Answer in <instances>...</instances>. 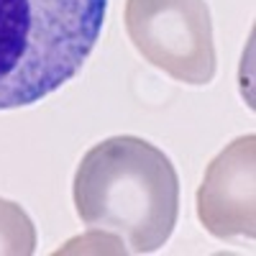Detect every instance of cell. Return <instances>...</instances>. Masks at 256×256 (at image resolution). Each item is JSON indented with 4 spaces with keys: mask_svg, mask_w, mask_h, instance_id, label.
<instances>
[{
    "mask_svg": "<svg viewBox=\"0 0 256 256\" xmlns=\"http://www.w3.org/2000/svg\"><path fill=\"white\" fill-rule=\"evenodd\" d=\"M74 208L90 230L113 233L131 254L162 248L180 218V177L162 148L138 136L95 144L74 172Z\"/></svg>",
    "mask_w": 256,
    "mask_h": 256,
    "instance_id": "obj_1",
    "label": "cell"
},
{
    "mask_svg": "<svg viewBox=\"0 0 256 256\" xmlns=\"http://www.w3.org/2000/svg\"><path fill=\"white\" fill-rule=\"evenodd\" d=\"M108 0H0V110L70 82L92 54Z\"/></svg>",
    "mask_w": 256,
    "mask_h": 256,
    "instance_id": "obj_2",
    "label": "cell"
},
{
    "mask_svg": "<svg viewBox=\"0 0 256 256\" xmlns=\"http://www.w3.org/2000/svg\"><path fill=\"white\" fill-rule=\"evenodd\" d=\"M198 218L210 236H256V136L230 141L205 169L198 190Z\"/></svg>",
    "mask_w": 256,
    "mask_h": 256,
    "instance_id": "obj_4",
    "label": "cell"
},
{
    "mask_svg": "<svg viewBox=\"0 0 256 256\" xmlns=\"http://www.w3.org/2000/svg\"><path fill=\"white\" fill-rule=\"evenodd\" d=\"M126 31L134 49L177 82L216 77V41L205 0H126Z\"/></svg>",
    "mask_w": 256,
    "mask_h": 256,
    "instance_id": "obj_3",
    "label": "cell"
},
{
    "mask_svg": "<svg viewBox=\"0 0 256 256\" xmlns=\"http://www.w3.org/2000/svg\"><path fill=\"white\" fill-rule=\"evenodd\" d=\"M36 251V226L18 202L0 198V256H31Z\"/></svg>",
    "mask_w": 256,
    "mask_h": 256,
    "instance_id": "obj_5",
    "label": "cell"
}]
</instances>
